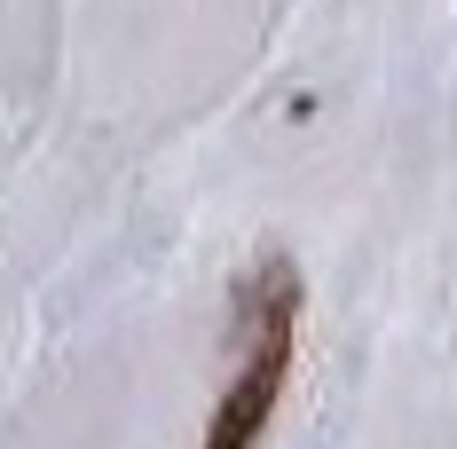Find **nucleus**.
Returning <instances> with one entry per match:
<instances>
[{"label":"nucleus","mask_w":457,"mask_h":449,"mask_svg":"<svg viewBox=\"0 0 457 449\" xmlns=\"http://www.w3.org/2000/svg\"><path fill=\"white\" fill-rule=\"evenodd\" d=\"M292 323H300V284H292L284 269H269V276H261V331H253V362H245V378L221 395L205 449H253V442H261L276 395H284V370H292Z\"/></svg>","instance_id":"1"}]
</instances>
